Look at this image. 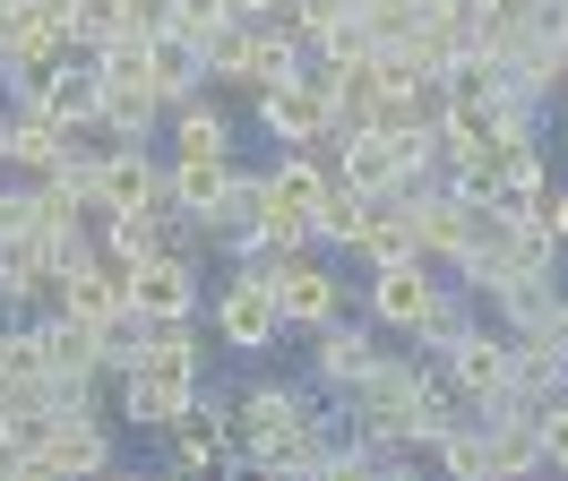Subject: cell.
I'll use <instances>...</instances> for the list:
<instances>
[{
	"instance_id": "obj_13",
	"label": "cell",
	"mask_w": 568,
	"mask_h": 481,
	"mask_svg": "<svg viewBox=\"0 0 568 481\" xmlns=\"http://www.w3.org/2000/svg\"><path fill=\"white\" fill-rule=\"evenodd\" d=\"M155 190H164V164L146 155L139 137L104 146V206H155Z\"/></svg>"
},
{
	"instance_id": "obj_12",
	"label": "cell",
	"mask_w": 568,
	"mask_h": 481,
	"mask_svg": "<svg viewBox=\"0 0 568 481\" xmlns=\"http://www.w3.org/2000/svg\"><path fill=\"white\" fill-rule=\"evenodd\" d=\"M52 267H43V233L36 224H0V301H36Z\"/></svg>"
},
{
	"instance_id": "obj_8",
	"label": "cell",
	"mask_w": 568,
	"mask_h": 481,
	"mask_svg": "<svg viewBox=\"0 0 568 481\" xmlns=\"http://www.w3.org/2000/svg\"><path fill=\"white\" fill-rule=\"evenodd\" d=\"M36 103L61 121V130H95V112H104V78H95V61H52L36 78Z\"/></svg>"
},
{
	"instance_id": "obj_20",
	"label": "cell",
	"mask_w": 568,
	"mask_h": 481,
	"mask_svg": "<svg viewBox=\"0 0 568 481\" xmlns=\"http://www.w3.org/2000/svg\"><path fill=\"white\" fill-rule=\"evenodd\" d=\"M430 456H439L448 473H465V481H491V439H483V421H474V430H457V421H448V430L430 439Z\"/></svg>"
},
{
	"instance_id": "obj_23",
	"label": "cell",
	"mask_w": 568,
	"mask_h": 481,
	"mask_svg": "<svg viewBox=\"0 0 568 481\" xmlns=\"http://www.w3.org/2000/svg\"><path fill=\"white\" fill-rule=\"evenodd\" d=\"M534 447L551 464H568V405H534Z\"/></svg>"
},
{
	"instance_id": "obj_14",
	"label": "cell",
	"mask_w": 568,
	"mask_h": 481,
	"mask_svg": "<svg viewBox=\"0 0 568 481\" xmlns=\"http://www.w3.org/2000/svg\"><path fill=\"white\" fill-rule=\"evenodd\" d=\"M362 215H371V198H362L354 181H336V172H327V181H320V198H311V240H345V249H354Z\"/></svg>"
},
{
	"instance_id": "obj_2",
	"label": "cell",
	"mask_w": 568,
	"mask_h": 481,
	"mask_svg": "<svg viewBox=\"0 0 568 481\" xmlns=\"http://www.w3.org/2000/svg\"><path fill=\"white\" fill-rule=\"evenodd\" d=\"M267 293H276V318H284V327H320V318L345 309V284H336L320 258H302V249H284V258H276Z\"/></svg>"
},
{
	"instance_id": "obj_15",
	"label": "cell",
	"mask_w": 568,
	"mask_h": 481,
	"mask_svg": "<svg viewBox=\"0 0 568 481\" xmlns=\"http://www.w3.org/2000/svg\"><path fill=\"white\" fill-rule=\"evenodd\" d=\"M354 249L371 258V267H379V258H423V249H414V215H405L396 198H371V215H362V233H354Z\"/></svg>"
},
{
	"instance_id": "obj_9",
	"label": "cell",
	"mask_w": 568,
	"mask_h": 481,
	"mask_svg": "<svg viewBox=\"0 0 568 481\" xmlns=\"http://www.w3.org/2000/svg\"><path fill=\"white\" fill-rule=\"evenodd\" d=\"M181 405H190V387H181V378L146 370V361L121 370V421H130V430H173Z\"/></svg>"
},
{
	"instance_id": "obj_24",
	"label": "cell",
	"mask_w": 568,
	"mask_h": 481,
	"mask_svg": "<svg viewBox=\"0 0 568 481\" xmlns=\"http://www.w3.org/2000/svg\"><path fill=\"white\" fill-rule=\"evenodd\" d=\"M542 224H551V240H568V190H560V198H542Z\"/></svg>"
},
{
	"instance_id": "obj_21",
	"label": "cell",
	"mask_w": 568,
	"mask_h": 481,
	"mask_svg": "<svg viewBox=\"0 0 568 481\" xmlns=\"http://www.w3.org/2000/svg\"><path fill=\"white\" fill-rule=\"evenodd\" d=\"M130 27V0H70V52H95Z\"/></svg>"
},
{
	"instance_id": "obj_4",
	"label": "cell",
	"mask_w": 568,
	"mask_h": 481,
	"mask_svg": "<svg viewBox=\"0 0 568 481\" xmlns=\"http://www.w3.org/2000/svg\"><path fill=\"white\" fill-rule=\"evenodd\" d=\"M130 309L139 318H190L199 309V258L190 249H155L130 267Z\"/></svg>"
},
{
	"instance_id": "obj_7",
	"label": "cell",
	"mask_w": 568,
	"mask_h": 481,
	"mask_svg": "<svg viewBox=\"0 0 568 481\" xmlns=\"http://www.w3.org/2000/svg\"><path fill=\"white\" fill-rule=\"evenodd\" d=\"M439 352H448V387H457L465 405H491L499 387H508V344L499 336H474V327H457V344H439Z\"/></svg>"
},
{
	"instance_id": "obj_11",
	"label": "cell",
	"mask_w": 568,
	"mask_h": 481,
	"mask_svg": "<svg viewBox=\"0 0 568 481\" xmlns=\"http://www.w3.org/2000/svg\"><path fill=\"white\" fill-rule=\"evenodd\" d=\"M70 137H78V130H61V121H52V112H43V103L27 95L18 112H9V164H27V172L43 181V172L70 155Z\"/></svg>"
},
{
	"instance_id": "obj_22",
	"label": "cell",
	"mask_w": 568,
	"mask_h": 481,
	"mask_svg": "<svg viewBox=\"0 0 568 481\" xmlns=\"http://www.w3.org/2000/svg\"><path fill=\"white\" fill-rule=\"evenodd\" d=\"M173 27L190 34V43H215V34L233 27V0H173Z\"/></svg>"
},
{
	"instance_id": "obj_1",
	"label": "cell",
	"mask_w": 568,
	"mask_h": 481,
	"mask_svg": "<svg viewBox=\"0 0 568 481\" xmlns=\"http://www.w3.org/2000/svg\"><path fill=\"white\" fill-rule=\"evenodd\" d=\"M112 464V439L95 430V412H52L43 447L27 456V481H61V473H104Z\"/></svg>"
},
{
	"instance_id": "obj_6",
	"label": "cell",
	"mask_w": 568,
	"mask_h": 481,
	"mask_svg": "<svg viewBox=\"0 0 568 481\" xmlns=\"http://www.w3.org/2000/svg\"><path fill=\"white\" fill-rule=\"evenodd\" d=\"M215 327H224V344H233V352H267V344H276V293H267V284H258V275H233V284H224V301H215Z\"/></svg>"
},
{
	"instance_id": "obj_5",
	"label": "cell",
	"mask_w": 568,
	"mask_h": 481,
	"mask_svg": "<svg viewBox=\"0 0 568 481\" xmlns=\"http://www.w3.org/2000/svg\"><path fill=\"white\" fill-rule=\"evenodd\" d=\"M430 301H439V275H430L423 258H379V267H371V318H379V327L414 336Z\"/></svg>"
},
{
	"instance_id": "obj_16",
	"label": "cell",
	"mask_w": 568,
	"mask_h": 481,
	"mask_svg": "<svg viewBox=\"0 0 568 481\" xmlns=\"http://www.w3.org/2000/svg\"><path fill=\"white\" fill-rule=\"evenodd\" d=\"M173 155H233V121L215 103H173Z\"/></svg>"
},
{
	"instance_id": "obj_25",
	"label": "cell",
	"mask_w": 568,
	"mask_h": 481,
	"mask_svg": "<svg viewBox=\"0 0 568 481\" xmlns=\"http://www.w3.org/2000/svg\"><path fill=\"white\" fill-rule=\"evenodd\" d=\"M276 9H284V0H233V18H242V27H250V18H276Z\"/></svg>"
},
{
	"instance_id": "obj_18",
	"label": "cell",
	"mask_w": 568,
	"mask_h": 481,
	"mask_svg": "<svg viewBox=\"0 0 568 481\" xmlns=\"http://www.w3.org/2000/svg\"><path fill=\"white\" fill-rule=\"evenodd\" d=\"M311 43H320V61H327V69H362L371 52H379V34H371V18H362V9L327 18V27L311 34Z\"/></svg>"
},
{
	"instance_id": "obj_17",
	"label": "cell",
	"mask_w": 568,
	"mask_h": 481,
	"mask_svg": "<svg viewBox=\"0 0 568 481\" xmlns=\"http://www.w3.org/2000/svg\"><path fill=\"white\" fill-rule=\"evenodd\" d=\"M371 327H354V318H320V378H362L371 370Z\"/></svg>"
},
{
	"instance_id": "obj_3",
	"label": "cell",
	"mask_w": 568,
	"mask_h": 481,
	"mask_svg": "<svg viewBox=\"0 0 568 481\" xmlns=\"http://www.w3.org/2000/svg\"><path fill=\"white\" fill-rule=\"evenodd\" d=\"M52 293H61V309H70V318H87V327H112V318L130 309V258H112V249H95L87 267L52 275Z\"/></svg>"
},
{
	"instance_id": "obj_19",
	"label": "cell",
	"mask_w": 568,
	"mask_h": 481,
	"mask_svg": "<svg viewBox=\"0 0 568 481\" xmlns=\"http://www.w3.org/2000/svg\"><path fill=\"white\" fill-rule=\"evenodd\" d=\"M155 112H164L155 86H104V112H95V121H104L112 137H146V130H155Z\"/></svg>"
},
{
	"instance_id": "obj_10",
	"label": "cell",
	"mask_w": 568,
	"mask_h": 481,
	"mask_svg": "<svg viewBox=\"0 0 568 481\" xmlns=\"http://www.w3.org/2000/svg\"><path fill=\"white\" fill-rule=\"evenodd\" d=\"M258 121H267V137H284V146H311V137L327 130V103L302 86V69L284 78V86H258Z\"/></svg>"
}]
</instances>
